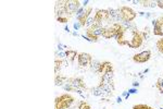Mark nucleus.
Here are the masks:
<instances>
[{
	"instance_id": "f257e3e1",
	"label": "nucleus",
	"mask_w": 163,
	"mask_h": 109,
	"mask_svg": "<svg viewBox=\"0 0 163 109\" xmlns=\"http://www.w3.org/2000/svg\"><path fill=\"white\" fill-rule=\"evenodd\" d=\"M119 11V16L121 21L125 22V23H130L136 18V12H135L133 9L128 8V7H121L120 9H117Z\"/></svg>"
},
{
	"instance_id": "f03ea898",
	"label": "nucleus",
	"mask_w": 163,
	"mask_h": 109,
	"mask_svg": "<svg viewBox=\"0 0 163 109\" xmlns=\"http://www.w3.org/2000/svg\"><path fill=\"white\" fill-rule=\"evenodd\" d=\"M74 98L69 94H64L56 98V109H67L73 104Z\"/></svg>"
},
{
	"instance_id": "7ed1b4c3",
	"label": "nucleus",
	"mask_w": 163,
	"mask_h": 109,
	"mask_svg": "<svg viewBox=\"0 0 163 109\" xmlns=\"http://www.w3.org/2000/svg\"><path fill=\"white\" fill-rule=\"evenodd\" d=\"M77 62L80 68H87L93 63V58L89 54L86 52H80L77 56Z\"/></svg>"
},
{
	"instance_id": "20e7f679",
	"label": "nucleus",
	"mask_w": 163,
	"mask_h": 109,
	"mask_svg": "<svg viewBox=\"0 0 163 109\" xmlns=\"http://www.w3.org/2000/svg\"><path fill=\"white\" fill-rule=\"evenodd\" d=\"M150 57H151V51L146 50V51H142L140 54H135L134 57H133V60L137 63H145L150 59Z\"/></svg>"
},
{
	"instance_id": "39448f33",
	"label": "nucleus",
	"mask_w": 163,
	"mask_h": 109,
	"mask_svg": "<svg viewBox=\"0 0 163 109\" xmlns=\"http://www.w3.org/2000/svg\"><path fill=\"white\" fill-rule=\"evenodd\" d=\"M142 39H144L142 35L136 31L134 34V36H133L132 40H131V43L128 44V47H131V48H133V49H136V48H138V47L141 46Z\"/></svg>"
},
{
	"instance_id": "423d86ee",
	"label": "nucleus",
	"mask_w": 163,
	"mask_h": 109,
	"mask_svg": "<svg viewBox=\"0 0 163 109\" xmlns=\"http://www.w3.org/2000/svg\"><path fill=\"white\" fill-rule=\"evenodd\" d=\"M80 1H65V7H66L67 13L77 12V10L80 8Z\"/></svg>"
},
{
	"instance_id": "0eeeda50",
	"label": "nucleus",
	"mask_w": 163,
	"mask_h": 109,
	"mask_svg": "<svg viewBox=\"0 0 163 109\" xmlns=\"http://www.w3.org/2000/svg\"><path fill=\"white\" fill-rule=\"evenodd\" d=\"M109 72H113V68H112V65L110 62H102L100 65V68H99L98 73H100L101 76H104L106 73Z\"/></svg>"
},
{
	"instance_id": "6e6552de",
	"label": "nucleus",
	"mask_w": 163,
	"mask_h": 109,
	"mask_svg": "<svg viewBox=\"0 0 163 109\" xmlns=\"http://www.w3.org/2000/svg\"><path fill=\"white\" fill-rule=\"evenodd\" d=\"M152 24H153V34H155V35H157V36H162L163 37L162 26L158 23V21H157V20H153Z\"/></svg>"
},
{
	"instance_id": "1a4fd4ad",
	"label": "nucleus",
	"mask_w": 163,
	"mask_h": 109,
	"mask_svg": "<svg viewBox=\"0 0 163 109\" xmlns=\"http://www.w3.org/2000/svg\"><path fill=\"white\" fill-rule=\"evenodd\" d=\"M76 56H78V54L75 51V50H71V49L65 50V58H66L67 60L73 61V60L76 58Z\"/></svg>"
},
{
	"instance_id": "9d476101",
	"label": "nucleus",
	"mask_w": 163,
	"mask_h": 109,
	"mask_svg": "<svg viewBox=\"0 0 163 109\" xmlns=\"http://www.w3.org/2000/svg\"><path fill=\"white\" fill-rule=\"evenodd\" d=\"M93 95L95 96H104V94H106V92L102 90V87L101 86H98V87H95L93 88Z\"/></svg>"
},
{
	"instance_id": "9b49d317",
	"label": "nucleus",
	"mask_w": 163,
	"mask_h": 109,
	"mask_svg": "<svg viewBox=\"0 0 163 109\" xmlns=\"http://www.w3.org/2000/svg\"><path fill=\"white\" fill-rule=\"evenodd\" d=\"M62 65H63V61L61 59L56 60V67H54V70H56V72H58V70H60V69H61Z\"/></svg>"
},
{
	"instance_id": "f8f14e48",
	"label": "nucleus",
	"mask_w": 163,
	"mask_h": 109,
	"mask_svg": "<svg viewBox=\"0 0 163 109\" xmlns=\"http://www.w3.org/2000/svg\"><path fill=\"white\" fill-rule=\"evenodd\" d=\"M65 80H66V79L63 78V76H57V78H56V85H62L63 82H64Z\"/></svg>"
},
{
	"instance_id": "ddd939ff",
	"label": "nucleus",
	"mask_w": 163,
	"mask_h": 109,
	"mask_svg": "<svg viewBox=\"0 0 163 109\" xmlns=\"http://www.w3.org/2000/svg\"><path fill=\"white\" fill-rule=\"evenodd\" d=\"M157 47H158V49L163 54V37L158 40V43H157Z\"/></svg>"
},
{
	"instance_id": "4468645a",
	"label": "nucleus",
	"mask_w": 163,
	"mask_h": 109,
	"mask_svg": "<svg viewBox=\"0 0 163 109\" xmlns=\"http://www.w3.org/2000/svg\"><path fill=\"white\" fill-rule=\"evenodd\" d=\"M78 109H90V107H89L88 104H86L85 101H82L80 104V106H78Z\"/></svg>"
},
{
	"instance_id": "2eb2a0df",
	"label": "nucleus",
	"mask_w": 163,
	"mask_h": 109,
	"mask_svg": "<svg viewBox=\"0 0 163 109\" xmlns=\"http://www.w3.org/2000/svg\"><path fill=\"white\" fill-rule=\"evenodd\" d=\"M151 107H148L146 105H137V106H134L133 109H150Z\"/></svg>"
},
{
	"instance_id": "dca6fc26",
	"label": "nucleus",
	"mask_w": 163,
	"mask_h": 109,
	"mask_svg": "<svg viewBox=\"0 0 163 109\" xmlns=\"http://www.w3.org/2000/svg\"><path fill=\"white\" fill-rule=\"evenodd\" d=\"M58 21L59 22H62V23H66L67 22V19L65 16H58Z\"/></svg>"
},
{
	"instance_id": "f3484780",
	"label": "nucleus",
	"mask_w": 163,
	"mask_h": 109,
	"mask_svg": "<svg viewBox=\"0 0 163 109\" xmlns=\"http://www.w3.org/2000/svg\"><path fill=\"white\" fill-rule=\"evenodd\" d=\"M80 26H82V25L80 24V22H76V23L74 24V25H73V27H74V30H76V31H77V30L80 29Z\"/></svg>"
},
{
	"instance_id": "a211bd4d",
	"label": "nucleus",
	"mask_w": 163,
	"mask_h": 109,
	"mask_svg": "<svg viewBox=\"0 0 163 109\" xmlns=\"http://www.w3.org/2000/svg\"><path fill=\"white\" fill-rule=\"evenodd\" d=\"M157 5H158L159 8L163 9V1H162V0H159V1H157Z\"/></svg>"
},
{
	"instance_id": "6ab92c4d",
	"label": "nucleus",
	"mask_w": 163,
	"mask_h": 109,
	"mask_svg": "<svg viewBox=\"0 0 163 109\" xmlns=\"http://www.w3.org/2000/svg\"><path fill=\"white\" fill-rule=\"evenodd\" d=\"M128 93L130 94H136L137 93V90H135V88H131L130 91H128Z\"/></svg>"
},
{
	"instance_id": "aec40b11",
	"label": "nucleus",
	"mask_w": 163,
	"mask_h": 109,
	"mask_svg": "<svg viewBox=\"0 0 163 109\" xmlns=\"http://www.w3.org/2000/svg\"><path fill=\"white\" fill-rule=\"evenodd\" d=\"M131 94L128 93V92H124V93H123V96L125 97V98H128V96H130Z\"/></svg>"
},
{
	"instance_id": "412c9836",
	"label": "nucleus",
	"mask_w": 163,
	"mask_h": 109,
	"mask_svg": "<svg viewBox=\"0 0 163 109\" xmlns=\"http://www.w3.org/2000/svg\"><path fill=\"white\" fill-rule=\"evenodd\" d=\"M117 103H122V97H117Z\"/></svg>"
},
{
	"instance_id": "4be33fe9",
	"label": "nucleus",
	"mask_w": 163,
	"mask_h": 109,
	"mask_svg": "<svg viewBox=\"0 0 163 109\" xmlns=\"http://www.w3.org/2000/svg\"><path fill=\"white\" fill-rule=\"evenodd\" d=\"M133 85H134V87H136V86H138V85H139V83H138V82H135V83L133 84Z\"/></svg>"
},
{
	"instance_id": "5701e85b",
	"label": "nucleus",
	"mask_w": 163,
	"mask_h": 109,
	"mask_svg": "<svg viewBox=\"0 0 163 109\" xmlns=\"http://www.w3.org/2000/svg\"><path fill=\"white\" fill-rule=\"evenodd\" d=\"M73 35H74V36H78V34L76 33V32H74V33H73Z\"/></svg>"
},
{
	"instance_id": "b1692460",
	"label": "nucleus",
	"mask_w": 163,
	"mask_h": 109,
	"mask_svg": "<svg viewBox=\"0 0 163 109\" xmlns=\"http://www.w3.org/2000/svg\"><path fill=\"white\" fill-rule=\"evenodd\" d=\"M161 109H163V108H161Z\"/></svg>"
},
{
	"instance_id": "393cba45",
	"label": "nucleus",
	"mask_w": 163,
	"mask_h": 109,
	"mask_svg": "<svg viewBox=\"0 0 163 109\" xmlns=\"http://www.w3.org/2000/svg\"><path fill=\"white\" fill-rule=\"evenodd\" d=\"M150 109H152V108H150Z\"/></svg>"
}]
</instances>
